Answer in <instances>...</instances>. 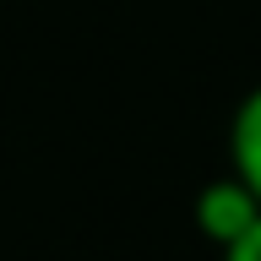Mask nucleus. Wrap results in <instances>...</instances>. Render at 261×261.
<instances>
[{"label":"nucleus","instance_id":"f03ea898","mask_svg":"<svg viewBox=\"0 0 261 261\" xmlns=\"http://www.w3.org/2000/svg\"><path fill=\"white\" fill-rule=\"evenodd\" d=\"M228 174H240L261 201V82L234 103V120H228Z\"/></svg>","mask_w":261,"mask_h":261},{"label":"nucleus","instance_id":"f257e3e1","mask_svg":"<svg viewBox=\"0 0 261 261\" xmlns=\"http://www.w3.org/2000/svg\"><path fill=\"white\" fill-rule=\"evenodd\" d=\"M256 223H261V201H256V191H250L240 174H218V179L201 185V196H196V228H201L218 250L240 245Z\"/></svg>","mask_w":261,"mask_h":261},{"label":"nucleus","instance_id":"7ed1b4c3","mask_svg":"<svg viewBox=\"0 0 261 261\" xmlns=\"http://www.w3.org/2000/svg\"><path fill=\"white\" fill-rule=\"evenodd\" d=\"M223 261H261V223L250 228L240 245H228V250H223Z\"/></svg>","mask_w":261,"mask_h":261}]
</instances>
